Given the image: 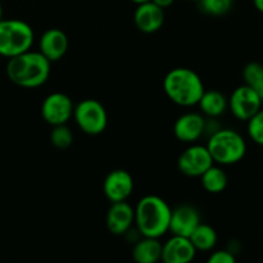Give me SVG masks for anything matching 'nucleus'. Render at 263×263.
<instances>
[{"label":"nucleus","instance_id":"4468645a","mask_svg":"<svg viewBox=\"0 0 263 263\" xmlns=\"http://www.w3.org/2000/svg\"><path fill=\"white\" fill-rule=\"evenodd\" d=\"M197 249L189 238L172 235L164 244H162L161 259L164 263H189L195 258Z\"/></svg>","mask_w":263,"mask_h":263},{"label":"nucleus","instance_id":"1a4fd4ad","mask_svg":"<svg viewBox=\"0 0 263 263\" xmlns=\"http://www.w3.org/2000/svg\"><path fill=\"white\" fill-rule=\"evenodd\" d=\"M74 105L72 99L64 92H51L44 99L41 116L51 126L66 125L73 116Z\"/></svg>","mask_w":263,"mask_h":263},{"label":"nucleus","instance_id":"bb28decb","mask_svg":"<svg viewBox=\"0 0 263 263\" xmlns=\"http://www.w3.org/2000/svg\"><path fill=\"white\" fill-rule=\"evenodd\" d=\"M253 4L258 12L263 13V0H253Z\"/></svg>","mask_w":263,"mask_h":263},{"label":"nucleus","instance_id":"39448f33","mask_svg":"<svg viewBox=\"0 0 263 263\" xmlns=\"http://www.w3.org/2000/svg\"><path fill=\"white\" fill-rule=\"evenodd\" d=\"M35 40L32 27L21 20L0 21V55L5 58L30 50Z\"/></svg>","mask_w":263,"mask_h":263},{"label":"nucleus","instance_id":"f8f14e48","mask_svg":"<svg viewBox=\"0 0 263 263\" xmlns=\"http://www.w3.org/2000/svg\"><path fill=\"white\" fill-rule=\"evenodd\" d=\"M205 122L200 113L187 112L180 116L174 125V134L181 143L192 144L199 140L205 133Z\"/></svg>","mask_w":263,"mask_h":263},{"label":"nucleus","instance_id":"f3484780","mask_svg":"<svg viewBox=\"0 0 263 263\" xmlns=\"http://www.w3.org/2000/svg\"><path fill=\"white\" fill-rule=\"evenodd\" d=\"M162 244L157 238H148L136 241L133 248V258L138 263H156L161 261Z\"/></svg>","mask_w":263,"mask_h":263},{"label":"nucleus","instance_id":"aec40b11","mask_svg":"<svg viewBox=\"0 0 263 263\" xmlns=\"http://www.w3.org/2000/svg\"><path fill=\"white\" fill-rule=\"evenodd\" d=\"M200 182H202V186L204 187L205 192L211 193V194H220L228 187L229 177L221 167L212 164L200 176Z\"/></svg>","mask_w":263,"mask_h":263},{"label":"nucleus","instance_id":"9d476101","mask_svg":"<svg viewBox=\"0 0 263 263\" xmlns=\"http://www.w3.org/2000/svg\"><path fill=\"white\" fill-rule=\"evenodd\" d=\"M133 190L134 179L126 170H113L103 182V192L110 203L127 200Z\"/></svg>","mask_w":263,"mask_h":263},{"label":"nucleus","instance_id":"6e6552de","mask_svg":"<svg viewBox=\"0 0 263 263\" xmlns=\"http://www.w3.org/2000/svg\"><path fill=\"white\" fill-rule=\"evenodd\" d=\"M212 164H215L207 146L193 144L180 154L177 168L189 177H200Z\"/></svg>","mask_w":263,"mask_h":263},{"label":"nucleus","instance_id":"dca6fc26","mask_svg":"<svg viewBox=\"0 0 263 263\" xmlns=\"http://www.w3.org/2000/svg\"><path fill=\"white\" fill-rule=\"evenodd\" d=\"M69 41L64 31L59 28H49L41 35L40 43V53L50 62H58L66 55L68 50Z\"/></svg>","mask_w":263,"mask_h":263},{"label":"nucleus","instance_id":"0eeeda50","mask_svg":"<svg viewBox=\"0 0 263 263\" xmlns=\"http://www.w3.org/2000/svg\"><path fill=\"white\" fill-rule=\"evenodd\" d=\"M231 115L239 121H248L262 108L263 100L248 85L238 86L228 99Z\"/></svg>","mask_w":263,"mask_h":263},{"label":"nucleus","instance_id":"c756f323","mask_svg":"<svg viewBox=\"0 0 263 263\" xmlns=\"http://www.w3.org/2000/svg\"><path fill=\"white\" fill-rule=\"evenodd\" d=\"M187 2H195V3H198V2H199V0H187Z\"/></svg>","mask_w":263,"mask_h":263},{"label":"nucleus","instance_id":"393cba45","mask_svg":"<svg viewBox=\"0 0 263 263\" xmlns=\"http://www.w3.org/2000/svg\"><path fill=\"white\" fill-rule=\"evenodd\" d=\"M236 258L231 251L221 249V251H215L211 253L208 262L210 263H235Z\"/></svg>","mask_w":263,"mask_h":263},{"label":"nucleus","instance_id":"412c9836","mask_svg":"<svg viewBox=\"0 0 263 263\" xmlns=\"http://www.w3.org/2000/svg\"><path fill=\"white\" fill-rule=\"evenodd\" d=\"M244 84L254 90L263 100V64L249 62L243 68Z\"/></svg>","mask_w":263,"mask_h":263},{"label":"nucleus","instance_id":"20e7f679","mask_svg":"<svg viewBox=\"0 0 263 263\" xmlns=\"http://www.w3.org/2000/svg\"><path fill=\"white\" fill-rule=\"evenodd\" d=\"M205 146L213 162L221 166L238 163L247 154L246 140L238 131L231 128H218L217 131L211 134Z\"/></svg>","mask_w":263,"mask_h":263},{"label":"nucleus","instance_id":"f257e3e1","mask_svg":"<svg viewBox=\"0 0 263 263\" xmlns=\"http://www.w3.org/2000/svg\"><path fill=\"white\" fill-rule=\"evenodd\" d=\"M51 62L40 51L30 50L9 58L7 63L8 79L17 86L35 89L48 81Z\"/></svg>","mask_w":263,"mask_h":263},{"label":"nucleus","instance_id":"9b49d317","mask_svg":"<svg viewBox=\"0 0 263 263\" xmlns=\"http://www.w3.org/2000/svg\"><path fill=\"white\" fill-rule=\"evenodd\" d=\"M135 220V210L126 200L110 203L105 216V225L113 235H125L133 228Z\"/></svg>","mask_w":263,"mask_h":263},{"label":"nucleus","instance_id":"cd10ccee","mask_svg":"<svg viewBox=\"0 0 263 263\" xmlns=\"http://www.w3.org/2000/svg\"><path fill=\"white\" fill-rule=\"evenodd\" d=\"M133 3H135V4H141V3H145V2H149V0H131Z\"/></svg>","mask_w":263,"mask_h":263},{"label":"nucleus","instance_id":"7ed1b4c3","mask_svg":"<svg viewBox=\"0 0 263 263\" xmlns=\"http://www.w3.org/2000/svg\"><path fill=\"white\" fill-rule=\"evenodd\" d=\"M163 89L168 99L180 107L197 105L205 90L199 74L186 67L171 69L163 79Z\"/></svg>","mask_w":263,"mask_h":263},{"label":"nucleus","instance_id":"ddd939ff","mask_svg":"<svg viewBox=\"0 0 263 263\" xmlns=\"http://www.w3.org/2000/svg\"><path fill=\"white\" fill-rule=\"evenodd\" d=\"M199 223L200 215L197 208L190 204H181L172 210L168 231H171L172 235L189 238Z\"/></svg>","mask_w":263,"mask_h":263},{"label":"nucleus","instance_id":"423d86ee","mask_svg":"<svg viewBox=\"0 0 263 263\" xmlns=\"http://www.w3.org/2000/svg\"><path fill=\"white\" fill-rule=\"evenodd\" d=\"M80 130L87 135H99L107 128L108 115L104 105L97 99H84L74 105L73 116Z\"/></svg>","mask_w":263,"mask_h":263},{"label":"nucleus","instance_id":"b1692460","mask_svg":"<svg viewBox=\"0 0 263 263\" xmlns=\"http://www.w3.org/2000/svg\"><path fill=\"white\" fill-rule=\"evenodd\" d=\"M248 125H247V131L253 143L257 145L263 146V108L258 110L252 118H249Z\"/></svg>","mask_w":263,"mask_h":263},{"label":"nucleus","instance_id":"4be33fe9","mask_svg":"<svg viewBox=\"0 0 263 263\" xmlns=\"http://www.w3.org/2000/svg\"><path fill=\"white\" fill-rule=\"evenodd\" d=\"M200 10L212 17H221L231 10L234 0H199Z\"/></svg>","mask_w":263,"mask_h":263},{"label":"nucleus","instance_id":"2eb2a0df","mask_svg":"<svg viewBox=\"0 0 263 263\" xmlns=\"http://www.w3.org/2000/svg\"><path fill=\"white\" fill-rule=\"evenodd\" d=\"M134 22L139 31L144 33H153L161 30L164 23V9L154 4L153 2H145L138 4L134 14Z\"/></svg>","mask_w":263,"mask_h":263},{"label":"nucleus","instance_id":"6ab92c4d","mask_svg":"<svg viewBox=\"0 0 263 263\" xmlns=\"http://www.w3.org/2000/svg\"><path fill=\"white\" fill-rule=\"evenodd\" d=\"M189 239L193 246H194V248L197 249V252H210L217 244L218 236L212 226L208 225V223L200 222L195 228V230L193 231L192 235L189 236Z\"/></svg>","mask_w":263,"mask_h":263},{"label":"nucleus","instance_id":"c85d7f7f","mask_svg":"<svg viewBox=\"0 0 263 263\" xmlns=\"http://www.w3.org/2000/svg\"><path fill=\"white\" fill-rule=\"evenodd\" d=\"M3 20V7H2V4H0V21Z\"/></svg>","mask_w":263,"mask_h":263},{"label":"nucleus","instance_id":"f03ea898","mask_svg":"<svg viewBox=\"0 0 263 263\" xmlns=\"http://www.w3.org/2000/svg\"><path fill=\"white\" fill-rule=\"evenodd\" d=\"M134 210V223L141 236L159 239L168 233L172 210L163 198L158 195H145L139 200Z\"/></svg>","mask_w":263,"mask_h":263},{"label":"nucleus","instance_id":"5701e85b","mask_svg":"<svg viewBox=\"0 0 263 263\" xmlns=\"http://www.w3.org/2000/svg\"><path fill=\"white\" fill-rule=\"evenodd\" d=\"M50 141L55 148L67 149L73 143V134L66 125L53 126L50 133Z\"/></svg>","mask_w":263,"mask_h":263},{"label":"nucleus","instance_id":"a211bd4d","mask_svg":"<svg viewBox=\"0 0 263 263\" xmlns=\"http://www.w3.org/2000/svg\"><path fill=\"white\" fill-rule=\"evenodd\" d=\"M200 112L207 117L217 118L228 109V98L218 90H204L198 104Z\"/></svg>","mask_w":263,"mask_h":263},{"label":"nucleus","instance_id":"a878e982","mask_svg":"<svg viewBox=\"0 0 263 263\" xmlns=\"http://www.w3.org/2000/svg\"><path fill=\"white\" fill-rule=\"evenodd\" d=\"M151 2H153L154 4L158 5V7H161L162 9H166V8L171 7V5L174 4L175 0H151Z\"/></svg>","mask_w":263,"mask_h":263}]
</instances>
